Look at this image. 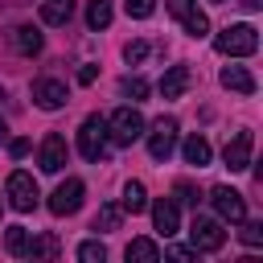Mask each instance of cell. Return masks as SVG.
Masks as SVG:
<instances>
[{
	"instance_id": "obj_1",
	"label": "cell",
	"mask_w": 263,
	"mask_h": 263,
	"mask_svg": "<svg viewBox=\"0 0 263 263\" xmlns=\"http://www.w3.org/2000/svg\"><path fill=\"white\" fill-rule=\"evenodd\" d=\"M214 49L218 53H226V58H251L255 49H259V33H255V25H226L218 37H214Z\"/></svg>"
},
{
	"instance_id": "obj_2",
	"label": "cell",
	"mask_w": 263,
	"mask_h": 263,
	"mask_svg": "<svg viewBox=\"0 0 263 263\" xmlns=\"http://www.w3.org/2000/svg\"><path fill=\"white\" fill-rule=\"evenodd\" d=\"M107 119L103 115H86L82 127H78V152L86 160H107Z\"/></svg>"
},
{
	"instance_id": "obj_3",
	"label": "cell",
	"mask_w": 263,
	"mask_h": 263,
	"mask_svg": "<svg viewBox=\"0 0 263 263\" xmlns=\"http://www.w3.org/2000/svg\"><path fill=\"white\" fill-rule=\"evenodd\" d=\"M107 136H111L115 144H136V140L144 136V115H140L136 107H119V111H111V119H107Z\"/></svg>"
},
{
	"instance_id": "obj_4",
	"label": "cell",
	"mask_w": 263,
	"mask_h": 263,
	"mask_svg": "<svg viewBox=\"0 0 263 263\" xmlns=\"http://www.w3.org/2000/svg\"><path fill=\"white\" fill-rule=\"evenodd\" d=\"M173 148H177V119L160 115V119L152 123V132H148V156H152V160H168Z\"/></svg>"
},
{
	"instance_id": "obj_5",
	"label": "cell",
	"mask_w": 263,
	"mask_h": 263,
	"mask_svg": "<svg viewBox=\"0 0 263 263\" xmlns=\"http://www.w3.org/2000/svg\"><path fill=\"white\" fill-rule=\"evenodd\" d=\"M37 181L29 177V173H8V205L12 210H21V214H29V210H37Z\"/></svg>"
},
{
	"instance_id": "obj_6",
	"label": "cell",
	"mask_w": 263,
	"mask_h": 263,
	"mask_svg": "<svg viewBox=\"0 0 263 263\" xmlns=\"http://www.w3.org/2000/svg\"><path fill=\"white\" fill-rule=\"evenodd\" d=\"M210 201H214V210H218V218L222 222H242L247 218V201H242V193L238 189H230V185H214L210 189Z\"/></svg>"
},
{
	"instance_id": "obj_7",
	"label": "cell",
	"mask_w": 263,
	"mask_h": 263,
	"mask_svg": "<svg viewBox=\"0 0 263 263\" xmlns=\"http://www.w3.org/2000/svg\"><path fill=\"white\" fill-rule=\"evenodd\" d=\"M82 193H86V185H82L78 177H66V181L53 189V197H49V210H53L58 218H66V214H78V205H82Z\"/></svg>"
},
{
	"instance_id": "obj_8",
	"label": "cell",
	"mask_w": 263,
	"mask_h": 263,
	"mask_svg": "<svg viewBox=\"0 0 263 263\" xmlns=\"http://www.w3.org/2000/svg\"><path fill=\"white\" fill-rule=\"evenodd\" d=\"M189 242H193V251H222L226 230H222V222H214V218H193Z\"/></svg>"
},
{
	"instance_id": "obj_9",
	"label": "cell",
	"mask_w": 263,
	"mask_h": 263,
	"mask_svg": "<svg viewBox=\"0 0 263 263\" xmlns=\"http://www.w3.org/2000/svg\"><path fill=\"white\" fill-rule=\"evenodd\" d=\"M66 99H70V90L62 78H37L33 82V103L41 111H58V107H66Z\"/></svg>"
},
{
	"instance_id": "obj_10",
	"label": "cell",
	"mask_w": 263,
	"mask_h": 263,
	"mask_svg": "<svg viewBox=\"0 0 263 263\" xmlns=\"http://www.w3.org/2000/svg\"><path fill=\"white\" fill-rule=\"evenodd\" d=\"M251 152H255V136L251 132H234V140L226 144L222 160H226L230 173H242V168H251Z\"/></svg>"
},
{
	"instance_id": "obj_11",
	"label": "cell",
	"mask_w": 263,
	"mask_h": 263,
	"mask_svg": "<svg viewBox=\"0 0 263 263\" xmlns=\"http://www.w3.org/2000/svg\"><path fill=\"white\" fill-rule=\"evenodd\" d=\"M152 226H156V234H164V238L177 234V226H181V210H177L173 197H156V201H152Z\"/></svg>"
},
{
	"instance_id": "obj_12",
	"label": "cell",
	"mask_w": 263,
	"mask_h": 263,
	"mask_svg": "<svg viewBox=\"0 0 263 263\" xmlns=\"http://www.w3.org/2000/svg\"><path fill=\"white\" fill-rule=\"evenodd\" d=\"M66 156H70V148H66V140L58 132L41 140V173H62L66 168Z\"/></svg>"
},
{
	"instance_id": "obj_13",
	"label": "cell",
	"mask_w": 263,
	"mask_h": 263,
	"mask_svg": "<svg viewBox=\"0 0 263 263\" xmlns=\"http://www.w3.org/2000/svg\"><path fill=\"white\" fill-rule=\"evenodd\" d=\"M193 82V70L189 66H168L164 78H160V99H181Z\"/></svg>"
},
{
	"instance_id": "obj_14",
	"label": "cell",
	"mask_w": 263,
	"mask_h": 263,
	"mask_svg": "<svg viewBox=\"0 0 263 263\" xmlns=\"http://www.w3.org/2000/svg\"><path fill=\"white\" fill-rule=\"evenodd\" d=\"M222 86L234 90V95H255V74L247 66H226L222 70Z\"/></svg>"
},
{
	"instance_id": "obj_15",
	"label": "cell",
	"mask_w": 263,
	"mask_h": 263,
	"mask_svg": "<svg viewBox=\"0 0 263 263\" xmlns=\"http://www.w3.org/2000/svg\"><path fill=\"white\" fill-rule=\"evenodd\" d=\"M12 45H16L25 58H33V53H41L45 37H41V29H33V25H21V29H12Z\"/></svg>"
},
{
	"instance_id": "obj_16",
	"label": "cell",
	"mask_w": 263,
	"mask_h": 263,
	"mask_svg": "<svg viewBox=\"0 0 263 263\" xmlns=\"http://www.w3.org/2000/svg\"><path fill=\"white\" fill-rule=\"evenodd\" d=\"M181 152H185V164H197V168H205V164H210V156H214L205 136H189V140L181 144Z\"/></svg>"
},
{
	"instance_id": "obj_17",
	"label": "cell",
	"mask_w": 263,
	"mask_h": 263,
	"mask_svg": "<svg viewBox=\"0 0 263 263\" xmlns=\"http://www.w3.org/2000/svg\"><path fill=\"white\" fill-rule=\"evenodd\" d=\"M123 255H127V263H156V259H160V247H156L152 238H132Z\"/></svg>"
},
{
	"instance_id": "obj_18",
	"label": "cell",
	"mask_w": 263,
	"mask_h": 263,
	"mask_svg": "<svg viewBox=\"0 0 263 263\" xmlns=\"http://www.w3.org/2000/svg\"><path fill=\"white\" fill-rule=\"evenodd\" d=\"M74 16V0H41V21L45 25H66Z\"/></svg>"
},
{
	"instance_id": "obj_19",
	"label": "cell",
	"mask_w": 263,
	"mask_h": 263,
	"mask_svg": "<svg viewBox=\"0 0 263 263\" xmlns=\"http://www.w3.org/2000/svg\"><path fill=\"white\" fill-rule=\"evenodd\" d=\"M127 214H140V210H148V189L140 185V181H127L123 185V201H119Z\"/></svg>"
},
{
	"instance_id": "obj_20",
	"label": "cell",
	"mask_w": 263,
	"mask_h": 263,
	"mask_svg": "<svg viewBox=\"0 0 263 263\" xmlns=\"http://www.w3.org/2000/svg\"><path fill=\"white\" fill-rule=\"evenodd\" d=\"M119 222H123V205H115V201L99 205V214H95V230H119Z\"/></svg>"
},
{
	"instance_id": "obj_21",
	"label": "cell",
	"mask_w": 263,
	"mask_h": 263,
	"mask_svg": "<svg viewBox=\"0 0 263 263\" xmlns=\"http://www.w3.org/2000/svg\"><path fill=\"white\" fill-rule=\"evenodd\" d=\"M25 255H29V259H53V255H58V238H53V234H41V238H29V247H25Z\"/></svg>"
},
{
	"instance_id": "obj_22",
	"label": "cell",
	"mask_w": 263,
	"mask_h": 263,
	"mask_svg": "<svg viewBox=\"0 0 263 263\" xmlns=\"http://www.w3.org/2000/svg\"><path fill=\"white\" fill-rule=\"evenodd\" d=\"M86 25L90 29H107L111 25V4L107 0H90L86 4Z\"/></svg>"
},
{
	"instance_id": "obj_23",
	"label": "cell",
	"mask_w": 263,
	"mask_h": 263,
	"mask_svg": "<svg viewBox=\"0 0 263 263\" xmlns=\"http://www.w3.org/2000/svg\"><path fill=\"white\" fill-rule=\"evenodd\" d=\"M181 29H185L189 37H205V33H210V21H205V12H197V8H189V12L181 16Z\"/></svg>"
},
{
	"instance_id": "obj_24",
	"label": "cell",
	"mask_w": 263,
	"mask_h": 263,
	"mask_svg": "<svg viewBox=\"0 0 263 263\" xmlns=\"http://www.w3.org/2000/svg\"><path fill=\"white\" fill-rule=\"evenodd\" d=\"M4 247H8V255H25L29 230H25V226H8V230H4Z\"/></svg>"
},
{
	"instance_id": "obj_25",
	"label": "cell",
	"mask_w": 263,
	"mask_h": 263,
	"mask_svg": "<svg viewBox=\"0 0 263 263\" xmlns=\"http://www.w3.org/2000/svg\"><path fill=\"white\" fill-rule=\"evenodd\" d=\"M78 259H82V263H103V259H107V247H103L99 238H86V242L78 247Z\"/></svg>"
},
{
	"instance_id": "obj_26",
	"label": "cell",
	"mask_w": 263,
	"mask_h": 263,
	"mask_svg": "<svg viewBox=\"0 0 263 263\" xmlns=\"http://www.w3.org/2000/svg\"><path fill=\"white\" fill-rule=\"evenodd\" d=\"M119 90H123V95H127V99H132V103H140V99H144V95H148V82H144V78H140V74H127V78H123V86H119Z\"/></svg>"
},
{
	"instance_id": "obj_27",
	"label": "cell",
	"mask_w": 263,
	"mask_h": 263,
	"mask_svg": "<svg viewBox=\"0 0 263 263\" xmlns=\"http://www.w3.org/2000/svg\"><path fill=\"white\" fill-rule=\"evenodd\" d=\"M238 238H242L247 247H263V222H247V218H242V230H238Z\"/></svg>"
},
{
	"instance_id": "obj_28",
	"label": "cell",
	"mask_w": 263,
	"mask_h": 263,
	"mask_svg": "<svg viewBox=\"0 0 263 263\" xmlns=\"http://www.w3.org/2000/svg\"><path fill=\"white\" fill-rule=\"evenodd\" d=\"M148 49H152L148 41H127V45H123V58H127V66H140V62L148 58Z\"/></svg>"
},
{
	"instance_id": "obj_29",
	"label": "cell",
	"mask_w": 263,
	"mask_h": 263,
	"mask_svg": "<svg viewBox=\"0 0 263 263\" xmlns=\"http://www.w3.org/2000/svg\"><path fill=\"white\" fill-rule=\"evenodd\" d=\"M152 8H156V0H127V16H136V21L152 16Z\"/></svg>"
},
{
	"instance_id": "obj_30",
	"label": "cell",
	"mask_w": 263,
	"mask_h": 263,
	"mask_svg": "<svg viewBox=\"0 0 263 263\" xmlns=\"http://www.w3.org/2000/svg\"><path fill=\"white\" fill-rule=\"evenodd\" d=\"M177 201H185V205H197V189H193L189 181H177Z\"/></svg>"
},
{
	"instance_id": "obj_31",
	"label": "cell",
	"mask_w": 263,
	"mask_h": 263,
	"mask_svg": "<svg viewBox=\"0 0 263 263\" xmlns=\"http://www.w3.org/2000/svg\"><path fill=\"white\" fill-rule=\"evenodd\" d=\"M164 255H168V259H177V263H193V259H197V251H189V247H168Z\"/></svg>"
},
{
	"instance_id": "obj_32",
	"label": "cell",
	"mask_w": 263,
	"mask_h": 263,
	"mask_svg": "<svg viewBox=\"0 0 263 263\" xmlns=\"http://www.w3.org/2000/svg\"><path fill=\"white\" fill-rule=\"evenodd\" d=\"M95 78H99V66H82V70H78V82H82V86H90Z\"/></svg>"
},
{
	"instance_id": "obj_33",
	"label": "cell",
	"mask_w": 263,
	"mask_h": 263,
	"mask_svg": "<svg viewBox=\"0 0 263 263\" xmlns=\"http://www.w3.org/2000/svg\"><path fill=\"white\" fill-rule=\"evenodd\" d=\"M189 8H193V0H168V12H173V16H185Z\"/></svg>"
},
{
	"instance_id": "obj_34",
	"label": "cell",
	"mask_w": 263,
	"mask_h": 263,
	"mask_svg": "<svg viewBox=\"0 0 263 263\" xmlns=\"http://www.w3.org/2000/svg\"><path fill=\"white\" fill-rule=\"evenodd\" d=\"M8 152H12L16 160H21V156H29V140H12V144H8Z\"/></svg>"
},
{
	"instance_id": "obj_35",
	"label": "cell",
	"mask_w": 263,
	"mask_h": 263,
	"mask_svg": "<svg viewBox=\"0 0 263 263\" xmlns=\"http://www.w3.org/2000/svg\"><path fill=\"white\" fill-rule=\"evenodd\" d=\"M4 132H8V127H4V119H0V144H4Z\"/></svg>"
},
{
	"instance_id": "obj_36",
	"label": "cell",
	"mask_w": 263,
	"mask_h": 263,
	"mask_svg": "<svg viewBox=\"0 0 263 263\" xmlns=\"http://www.w3.org/2000/svg\"><path fill=\"white\" fill-rule=\"evenodd\" d=\"M214 4H226V0H214Z\"/></svg>"
},
{
	"instance_id": "obj_37",
	"label": "cell",
	"mask_w": 263,
	"mask_h": 263,
	"mask_svg": "<svg viewBox=\"0 0 263 263\" xmlns=\"http://www.w3.org/2000/svg\"><path fill=\"white\" fill-rule=\"evenodd\" d=\"M0 99H4V90H0Z\"/></svg>"
},
{
	"instance_id": "obj_38",
	"label": "cell",
	"mask_w": 263,
	"mask_h": 263,
	"mask_svg": "<svg viewBox=\"0 0 263 263\" xmlns=\"http://www.w3.org/2000/svg\"><path fill=\"white\" fill-rule=\"evenodd\" d=\"M0 210H4V201H0Z\"/></svg>"
}]
</instances>
